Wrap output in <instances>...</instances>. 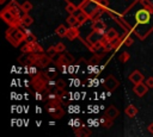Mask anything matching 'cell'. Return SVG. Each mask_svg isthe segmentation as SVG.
<instances>
[{
  "label": "cell",
  "instance_id": "cell-1",
  "mask_svg": "<svg viewBox=\"0 0 153 137\" xmlns=\"http://www.w3.org/2000/svg\"><path fill=\"white\" fill-rule=\"evenodd\" d=\"M134 20L135 25L133 26V30L139 36V38L145 39L153 30V11L142 6L135 12Z\"/></svg>",
  "mask_w": 153,
  "mask_h": 137
},
{
  "label": "cell",
  "instance_id": "cell-2",
  "mask_svg": "<svg viewBox=\"0 0 153 137\" xmlns=\"http://www.w3.org/2000/svg\"><path fill=\"white\" fill-rule=\"evenodd\" d=\"M5 37L13 46L17 48L22 42L25 41V32L19 26H10L5 33Z\"/></svg>",
  "mask_w": 153,
  "mask_h": 137
},
{
  "label": "cell",
  "instance_id": "cell-3",
  "mask_svg": "<svg viewBox=\"0 0 153 137\" xmlns=\"http://www.w3.org/2000/svg\"><path fill=\"white\" fill-rule=\"evenodd\" d=\"M0 17L10 26H19V27L22 26V18H18L7 6H5L0 12Z\"/></svg>",
  "mask_w": 153,
  "mask_h": 137
},
{
  "label": "cell",
  "instance_id": "cell-4",
  "mask_svg": "<svg viewBox=\"0 0 153 137\" xmlns=\"http://www.w3.org/2000/svg\"><path fill=\"white\" fill-rule=\"evenodd\" d=\"M99 7H100V6H99L98 0H85V1L82 2V5L80 6V10L84 11V12L91 18L92 14H93Z\"/></svg>",
  "mask_w": 153,
  "mask_h": 137
},
{
  "label": "cell",
  "instance_id": "cell-5",
  "mask_svg": "<svg viewBox=\"0 0 153 137\" xmlns=\"http://www.w3.org/2000/svg\"><path fill=\"white\" fill-rule=\"evenodd\" d=\"M22 52H27V54H43L44 50L43 48L36 42H25V44L22 46Z\"/></svg>",
  "mask_w": 153,
  "mask_h": 137
},
{
  "label": "cell",
  "instance_id": "cell-6",
  "mask_svg": "<svg viewBox=\"0 0 153 137\" xmlns=\"http://www.w3.org/2000/svg\"><path fill=\"white\" fill-rule=\"evenodd\" d=\"M47 112L54 118V119H60L65 114V110L62 108V105H53V104H47L45 105Z\"/></svg>",
  "mask_w": 153,
  "mask_h": 137
},
{
  "label": "cell",
  "instance_id": "cell-7",
  "mask_svg": "<svg viewBox=\"0 0 153 137\" xmlns=\"http://www.w3.org/2000/svg\"><path fill=\"white\" fill-rule=\"evenodd\" d=\"M105 32L106 31H99V30H93L88 36H87V38H86V42H85V44L90 48V45H92V44H94V43H97V42H100L103 38H104V36H105Z\"/></svg>",
  "mask_w": 153,
  "mask_h": 137
},
{
  "label": "cell",
  "instance_id": "cell-8",
  "mask_svg": "<svg viewBox=\"0 0 153 137\" xmlns=\"http://www.w3.org/2000/svg\"><path fill=\"white\" fill-rule=\"evenodd\" d=\"M45 83L47 82L38 74H36V75H33L31 77V86H32V88L35 91H43L45 88Z\"/></svg>",
  "mask_w": 153,
  "mask_h": 137
},
{
  "label": "cell",
  "instance_id": "cell-9",
  "mask_svg": "<svg viewBox=\"0 0 153 137\" xmlns=\"http://www.w3.org/2000/svg\"><path fill=\"white\" fill-rule=\"evenodd\" d=\"M118 85H120V81L112 75H108V77L104 80V87H105L106 91L111 92V91L116 89L118 87Z\"/></svg>",
  "mask_w": 153,
  "mask_h": 137
},
{
  "label": "cell",
  "instance_id": "cell-10",
  "mask_svg": "<svg viewBox=\"0 0 153 137\" xmlns=\"http://www.w3.org/2000/svg\"><path fill=\"white\" fill-rule=\"evenodd\" d=\"M128 79H129V81L133 82L134 85L140 83V82H142V81L145 80L143 74H142L140 70H134V71H131V73L129 74V76H128Z\"/></svg>",
  "mask_w": 153,
  "mask_h": 137
},
{
  "label": "cell",
  "instance_id": "cell-11",
  "mask_svg": "<svg viewBox=\"0 0 153 137\" xmlns=\"http://www.w3.org/2000/svg\"><path fill=\"white\" fill-rule=\"evenodd\" d=\"M134 93L137 95V96H143L147 92H148V86L143 82H140V83H136L134 85V88H133Z\"/></svg>",
  "mask_w": 153,
  "mask_h": 137
},
{
  "label": "cell",
  "instance_id": "cell-12",
  "mask_svg": "<svg viewBox=\"0 0 153 137\" xmlns=\"http://www.w3.org/2000/svg\"><path fill=\"white\" fill-rule=\"evenodd\" d=\"M51 60L53 58H50L45 52H43V54H41L39 55V58H38V62H37V66L39 67V68H47L50 63H51Z\"/></svg>",
  "mask_w": 153,
  "mask_h": 137
},
{
  "label": "cell",
  "instance_id": "cell-13",
  "mask_svg": "<svg viewBox=\"0 0 153 137\" xmlns=\"http://www.w3.org/2000/svg\"><path fill=\"white\" fill-rule=\"evenodd\" d=\"M118 114H120V111H118V108L116 107V106H114V105H110L106 110H105V113H104V116L105 117H108L109 119H116L117 117H118Z\"/></svg>",
  "mask_w": 153,
  "mask_h": 137
},
{
  "label": "cell",
  "instance_id": "cell-14",
  "mask_svg": "<svg viewBox=\"0 0 153 137\" xmlns=\"http://www.w3.org/2000/svg\"><path fill=\"white\" fill-rule=\"evenodd\" d=\"M55 64H56V67H57L59 70H61L62 73H66V68H67L68 62H67V60L65 58L63 54H61V55L59 56V58L55 61Z\"/></svg>",
  "mask_w": 153,
  "mask_h": 137
},
{
  "label": "cell",
  "instance_id": "cell-15",
  "mask_svg": "<svg viewBox=\"0 0 153 137\" xmlns=\"http://www.w3.org/2000/svg\"><path fill=\"white\" fill-rule=\"evenodd\" d=\"M79 30H78V26H69V29L67 30V35L66 37L69 39V41H73L75 38L79 37Z\"/></svg>",
  "mask_w": 153,
  "mask_h": 137
},
{
  "label": "cell",
  "instance_id": "cell-16",
  "mask_svg": "<svg viewBox=\"0 0 153 137\" xmlns=\"http://www.w3.org/2000/svg\"><path fill=\"white\" fill-rule=\"evenodd\" d=\"M92 29H93V30H99V31H105V29H106V24H105L102 19H97V20L93 21V24H92Z\"/></svg>",
  "mask_w": 153,
  "mask_h": 137
},
{
  "label": "cell",
  "instance_id": "cell-17",
  "mask_svg": "<svg viewBox=\"0 0 153 137\" xmlns=\"http://www.w3.org/2000/svg\"><path fill=\"white\" fill-rule=\"evenodd\" d=\"M31 24H33V18L31 15H29L27 13L23 14V17H22V26L29 27Z\"/></svg>",
  "mask_w": 153,
  "mask_h": 137
},
{
  "label": "cell",
  "instance_id": "cell-18",
  "mask_svg": "<svg viewBox=\"0 0 153 137\" xmlns=\"http://www.w3.org/2000/svg\"><path fill=\"white\" fill-rule=\"evenodd\" d=\"M124 112H126V114H127L128 117L133 118V117H135V116L137 114L139 110H137V108H136V106H134V105H128V106L126 107Z\"/></svg>",
  "mask_w": 153,
  "mask_h": 137
},
{
  "label": "cell",
  "instance_id": "cell-19",
  "mask_svg": "<svg viewBox=\"0 0 153 137\" xmlns=\"http://www.w3.org/2000/svg\"><path fill=\"white\" fill-rule=\"evenodd\" d=\"M105 37H106L109 41H114V39L118 38L120 36H118L117 31H116L114 27H110V29H108V30H106V32H105Z\"/></svg>",
  "mask_w": 153,
  "mask_h": 137
},
{
  "label": "cell",
  "instance_id": "cell-20",
  "mask_svg": "<svg viewBox=\"0 0 153 137\" xmlns=\"http://www.w3.org/2000/svg\"><path fill=\"white\" fill-rule=\"evenodd\" d=\"M75 15H76V19H78V21H79V24H80V25H82L86 20H88V19H90V17H88L84 11H81L80 8H79V12H78Z\"/></svg>",
  "mask_w": 153,
  "mask_h": 137
},
{
  "label": "cell",
  "instance_id": "cell-21",
  "mask_svg": "<svg viewBox=\"0 0 153 137\" xmlns=\"http://www.w3.org/2000/svg\"><path fill=\"white\" fill-rule=\"evenodd\" d=\"M74 135L78 136V137L90 136V135H91V131H90L88 129H85V127H79V129H75V130H74Z\"/></svg>",
  "mask_w": 153,
  "mask_h": 137
},
{
  "label": "cell",
  "instance_id": "cell-22",
  "mask_svg": "<svg viewBox=\"0 0 153 137\" xmlns=\"http://www.w3.org/2000/svg\"><path fill=\"white\" fill-rule=\"evenodd\" d=\"M66 21H67V24L69 26H80V24H79V21L76 19V15L75 14H69V17H67Z\"/></svg>",
  "mask_w": 153,
  "mask_h": 137
},
{
  "label": "cell",
  "instance_id": "cell-23",
  "mask_svg": "<svg viewBox=\"0 0 153 137\" xmlns=\"http://www.w3.org/2000/svg\"><path fill=\"white\" fill-rule=\"evenodd\" d=\"M67 27L65 26V25H59L56 29H55V33L59 36V37H66V35H67Z\"/></svg>",
  "mask_w": 153,
  "mask_h": 137
},
{
  "label": "cell",
  "instance_id": "cell-24",
  "mask_svg": "<svg viewBox=\"0 0 153 137\" xmlns=\"http://www.w3.org/2000/svg\"><path fill=\"white\" fill-rule=\"evenodd\" d=\"M105 12V8H103V7H99L93 14H92V17L90 18L92 21H94V20H97V19H100V17H102V14Z\"/></svg>",
  "mask_w": 153,
  "mask_h": 137
},
{
  "label": "cell",
  "instance_id": "cell-25",
  "mask_svg": "<svg viewBox=\"0 0 153 137\" xmlns=\"http://www.w3.org/2000/svg\"><path fill=\"white\" fill-rule=\"evenodd\" d=\"M24 32H25V42H36V36L32 32H30L27 29H25Z\"/></svg>",
  "mask_w": 153,
  "mask_h": 137
},
{
  "label": "cell",
  "instance_id": "cell-26",
  "mask_svg": "<svg viewBox=\"0 0 153 137\" xmlns=\"http://www.w3.org/2000/svg\"><path fill=\"white\" fill-rule=\"evenodd\" d=\"M20 7H22V10H23L24 13H29V12L32 10V4H31L30 1H24V2L20 5Z\"/></svg>",
  "mask_w": 153,
  "mask_h": 137
},
{
  "label": "cell",
  "instance_id": "cell-27",
  "mask_svg": "<svg viewBox=\"0 0 153 137\" xmlns=\"http://www.w3.org/2000/svg\"><path fill=\"white\" fill-rule=\"evenodd\" d=\"M112 122H114L112 119H109V118H108V117H105V116L100 119V124H102L103 126H105V129H109V127L112 125Z\"/></svg>",
  "mask_w": 153,
  "mask_h": 137
},
{
  "label": "cell",
  "instance_id": "cell-28",
  "mask_svg": "<svg viewBox=\"0 0 153 137\" xmlns=\"http://www.w3.org/2000/svg\"><path fill=\"white\" fill-rule=\"evenodd\" d=\"M76 10H78V7H76L74 4L67 2V5H66V11H67V13H69V14H74V13L76 12Z\"/></svg>",
  "mask_w": 153,
  "mask_h": 137
},
{
  "label": "cell",
  "instance_id": "cell-29",
  "mask_svg": "<svg viewBox=\"0 0 153 137\" xmlns=\"http://www.w3.org/2000/svg\"><path fill=\"white\" fill-rule=\"evenodd\" d=\"M123 39H124V37H118V38H116V39L111 41V42H112V44H114V49H115V50H117V49H120V48H121V45L123 44Z\"/></svg>",
  "mask_w": 153,
  "mask_h": 137
},
{
  "label": "cell",
  "instance_id": "cell-30",
  "mask_svg": "<svg viewBox=\"0 0 153 137\" xmlns=\"http://www.w3.org/2000/svg\"><path fill=\"white\" fill-rule=\"evenodd\" d=\"M29 57H30V54H27V52H23L22 54V56H19L18 57V62L19 63H29Z\"/></svg>",
  "mask_w": 153,
  "mask_h": 137
},
{
  "label": "cell",
  "instance_id": "cell-31",
  "mask_svg": "<svg viewBox=\"0 0 153 137\" xmlns=\"http://www.w3.org/2000/svg\"><path fill=\"white\" fill-rule=\"evenodd\" d=\"M120 61L122 62V63H126V62H128L129 61V58H130V55H129V52H127V51H124V52H122L121 55H120Z\"/></svg>",
  "mask_w": 153,
  "mask_h": 137
},
{
  "label": "cell",
  "instance_id": "cell-32",
  "mask_svg": "<svg viewBox=\"0 0 153 137\" xmlns=\"http://www.w3.org/2000/svg\"><path fill=\"white\" fill-rule=\"evenodd\" d=\"M39 67L38 66H36V64H30V67H29V74L31 75V76H33V75H36V74H38L39 71H37V69H38Z\"/></svg>",
  "mask_w": 153,
  "mask_h": 137
},
{
  "label": "cell",
  "instance_id": "cell-33",
  "mask_svg": "<svg viewBox=\"0 0 153 137\" xmlns=\"http://www.w3.org/2000/svg\"><path fill=\"white\" fill-rule=\"evenodd\" d=\"M103 50H104L105 52H109V51L114 50V44H112V42H111V41H108V42L103 45Z\"/></svg>",
  "mask_w": 153,
  "mask_h": 137
},
{
  "label": "cell",
  "instance_id": "cell-34",
  "mask_svg": "<svg viewBox=\"0 0 153 137\" xmlns=\"http://www.w3.org/2000/svg\"><path fill=\"white\" fill-rule=\"evenodd\" d=\"M45 54L50 57V58H53L56 54H57V51H56V49H55V45L54 46H50V48H48V50L45 51Z\"/></svg>",
  "mask_w": 153,
  "mask_h": 137
},
{
  "label": "cell",
  "instance_id": "cell-35",
  "mask_svg": "<svg viewBox=\"0 0 153 137\" xmlns=\"http://www.w3.org/2000/svg\"><path fill=\"white\" fill-rule=\"evenodd\" d=\"M45 74H47V76L49 77V80H54V79L56 77V75H57V71H56L55 69H49L48 71H45Z\"/></svg>",
  "mask_w": 153,
  "mask_h": 137
},
{
  "label": "cell",
  "instance_id": "cell-36",
  "mask_svg": "<svg viewBox=\"0 0 153 137\" xmlns=\"http://www.w3.org/2000/svg\"><path fill=\"white\" fill-rule=\"evenodd\" d=\"M133 43H134V39H133L129 35H127V36L124 37V39H123V44H124L126 46H130Z\"/></svg>",
  "mask_w": 153,
  "mask_h": 137
},
{
  "label": "cell",
  "instance_id": "cell-37",
  "mask_svg": "<svg viewBox=\"0 0 153 137\" xmlns=\"http://www.w3.org/2000/svg\"><path fill=\"white\" fill-rule=\"evenodd\" d=\"M55 49H56L57 52H65V51H66V46H65L63 43H57V44L55 45Z\"/></svg>",
  "mask_w": 153,
  "mask_h": 137
},
{
  "label": "cell",
  "instance_id": "cell-38",
  "mask_svg": "<svg viewBox=\"0 0 153 137\" xmlns=\"http://www.w3.org/2000/svg\"><path fill=\"white\" fill-rule=\"evenodd\" d=\"M62 54H63V56H65V58L67 60V62H68V63L74 62V57H73V55H72V54H69V52H62Z\"/></svg>",
  "mask_w": 153,
  "mask_h": 137
},
{
  "label": "cell",
  "instance_id": "cell-39",
  "mask_svg": "<svg viewBox=\"0 0 153 137\" xmlns=\"http://www.w3.org/2000/svg\"><path fill=\"white\" fill-rule=\"evenodd\" d=\"M56 87L60 88V89H65V87H66V82H65V80L59 79V80L56 81Z\"/></svg>",
  "mask_w": 153,
  "mask_h": 137
},
{
  "label": "cell",
  "instance_id": "cell-40",
  "mask_svg": "<svg viewBox=\"0 0 153 137\" xmlns=\"http://www.w3.org/2000/svg\"><path fill=\"white\" fill-rule=\"evenodd\" d=\"M67 2H71V4H74L78 8H80V6L82 5V2L85 1V0H66Z\"/></svg>",
  "mask_w": 153,
  "mask_h": 137
},
{
  "label": "cell",
  "instance_id": "cell-41",
  "mask_svg": "<svg viewBox=\"0 0 153 137\" xmlns=\"http://www.w3.org/2000/svg\"><path fill=\"white\" fill-rule=\"evenodd\" d=\"M98 2H99V6L100 7H103V8H109V0H98Z\"/></svg>",
  "mask_w": 153,
  "mask_h": 137
},
{
  "label": "cell",
  "instance_id": "cell-42",
  "mask_svg": "<svg viewBox=\"0 0 153 137\" xmlns=\"http://www.w3.org/2000/svg\"><path fill=\"white\" fill-rule=\"evenodd\" d=\"M146 85L148 86V88H153V77H147L146 79Z\"/></svg>",
  "mask_w": 153,
  "mask_h": 137
},
{
  "label": "cell",
  "instance_id": "cell-43",
  "mask_svg": "<svg viewBox=\"0 0 153 137\" xmlns=\"http://www.w3.org/2000/svg\"><path fill=\"white\" fill-rule=\"evenodd\" d=\"M147 130H148L149 133H153V123H151V124L147 126Z\"/></svg>",
  "mask_w": 153,
  "mask_h": 137
},
{
  "label": "cell",
  "instance_id": "cell-44",
  "mask_svg": "<svg viewBox=\"0 0 153 137\" xmlns=\"http://www.w3.org/2000/svg\"><path fill=\"white\" fill-rule=\"evenodd\" d=\"M149 1V4H151V10L153 11V0H148Z\"/></svg>",
  "mask_w": 153,
  "mask_h": 137
},
{
  "label": "cell",
  "instance_id": "cell-45",
  "mask_svg": "<svg viewBox=\"0 0 153 137\" xmlns=\"http://www.w3.org/2000/svg\"><path fill=\"white\" fill-rule=\"evenodd\" d=\"M5 2V0H0V4H4Z\"/></svg>",
  "mask_w": 153,
  "mask_h": 137
}]
</instances>
